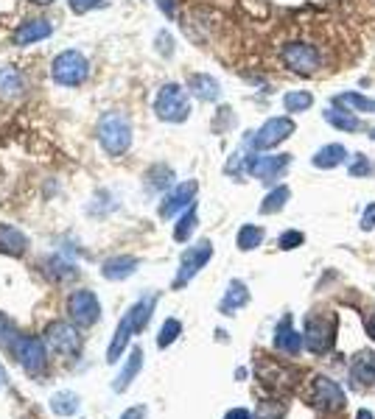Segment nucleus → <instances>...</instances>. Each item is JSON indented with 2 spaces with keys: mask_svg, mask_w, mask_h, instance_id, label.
Instances as JSON below:
<instances>
[{
  "mask_svg": "<svg viewBox=\"0 0 375 419\" xmlns=\"http://www.w3.org/2000/svg\"><path fill=\"white\" fill-rule=\"evenodd\" d=\"M79 408H82V400H79V394H73V391H56V394L51 397V411H54L56 416H73Z\"/></svg>",
  "mask_w": 375,
  "mask_h": 419,
  "instance_id": "obj_23",
  "label": "nucleus"
},
{
  "mask_svg": "<svg viewBox=\"0 0 375 419\" xmlns=\"http://www.w3.org/2000/svg\"><path fill=\"white\" fill-rule=\"evenodd\" d=\"M17 338H20L17 330H15L6 319H0V347H9V349H12V347L17 344Z\"/></svg>",
  "mask_w": 375,
  "mask_h": 419,
  "instance_id": "obj_32",
  "label": "nucleus"
},
{
  "mask_svg": "<svg viewBox=\"0 0 375 419\" xmlns=\"http://www.w3.org/2000/svg\"><path fill=\"white\" fill-rule=\"evenodd\" d=\"M303 335L300 333H294V327H291V316L286 313L283 319H280V324H277V330H275V347L277 349H283V352H289V355H297L300 349H303Z\"/></svg>",
  "mask_w": 375,
  "mask_h": 419,
  "instance_id": "obj_14",
  "label": "nucleus"
},
{
  "mask_svg": "<svg viewBox=\"0 0 375 419\" xmlns=\"http://www.w3.org/2000/svg\"><path fill=\"white\" fill-rule=\"evenodd\" d=\"M303 338H305V347L314 355H325L333 347V319L311 313L305 319V335Z\"/></svg>",
  "mask_w": 375,
  "mask_h": 419,
  "instance_id": "obj_4",
  "label": "nucleus"
},
{
  "mask_svg": "<svg viewBox=\"0 0 375 419\" xmlns=\"http://www.w3.org/2000/svg\"><path fill=\"white\" fill-rule=\"evenodd\" d=\"M6 383V372H3V366H0V386Z\"/></svg>",
  "mask_w": 375,
  "mask_h": 419,
  "instance_id": "obj_40",
  "label": "nucleus"
},
{
  "mask_svg": "<svg viewBox=\"0 0 375 419\" xmlns=\"http://www.w3.org/2000/svg\"><path fill=\"white\" fill-rule=\"evenodd\" d=\"M372 173V162L364 154H355L350 162V176H369Z\"/></svg>",
  "mask_w": 375,
  "mask_h": 419,
  "instance_id": "obj_33",
  "label": "nucleus"
},
{
  "mask_svg": "<svg viewBox=\"0 0 375 419\" xmlns=\"http://www.w3.org/2000/svg\"><path fill=\"white\" fill-rule=\"evenodd\" d=\"M188 112H191V104H188V93L179 87V84H165L160 98H157V115L165 118V120H185Z\"/></svg>",
  "mask_w": 375,
  "mask_h": 419,
  "instance_id": "obj_3",
  "label": "nucleus"
},
{
  "mask_svg": "<svg viewBox=\"0 0 375 419\" xmlns=\"http://www.w3.org/2000/svg\"><path fill=\"white\" fill-rule=\"evenodd\" d=\"M211 258H213V244H211V241H199L197 246L188 249V252L182 255V260H179V271H176L174 288H185L188 283H191V280L202 271V266H205Z\"/></svg>",
  "mask_w": 375,
  "mask_h": 419,
  "instance_id": "obj_2",
  "label": "nucleus"
},
{
  "mask_svg": "<svg viewBox=\"0 0 375 419\" xmlns=\"http://www.w3.org/2000/svg\"><path fill=\"white\" fill-rule=\"evenodd\" d=\"M84 73H87L84 59H82L79 54H73V51L62 54V56L54 62V79L62 81V84H76V81L84 79Z\"/></svg>",
  "mask_w": 375,
  "mask_h": 419,
  "instance_id": "obj_10",
  "label": "nucleus"
},
{
  "mask_svg": "<svg viewBox=\"0 0 375 419\" xmlns=\"http://www.w3.org/2000/svg\"><path fill=\"white\" fill-rule=\"evenodd\" d=\"M34 3H51V0H34Z\"/></svg>",
  "mask_w": 375,
  "mask_h": 419,
  "instance_id": "obj_42",
  "label": "nucleus"
},
{
  "mask_svg": "<svg viewBox=\"0 0 375 419\" xmlns=\"http://www.w3.org/2000/svg\"><path fill=\"white\" fill-rule=\"evenodd\" d=\"M369 137H372V140H375V129H372V132H369Z\"/></svg>",
  "mask_w": 375,
  "mask_h": 419,
  "instance_id": "obj_43",
  "label": "nucleus"
},
{
  "mask_svg": "<svg viewBox=\"0 0 375 419\" xmlns=\"http://www.w3.org/2000/svg\"><path fill=\"white\" fill-rule=\"evenodd\" d=\"M375 227V204H369L367 209H364V216H361V230L367 232V230H372Z\"/></svg>",
  "mask_w": 375,
  "mask_h": 419,
  "instance_id": "obj_36",
  "label": "nucleus"
},
{
  "mask_svg": "<svg viewBox=\"0 0 375 419\" xmlns=\"http://www.w3.org/2000/svg\"><path fill=\"white\" fill-rule=\"evenodd\" d=\"M311 400H314V405H322V408H342V405H344V391H342L333 380L319 377V380L314 383Z\"/></svg>",
  "mask_w": 375,
  "mask_h": 419,
  "instance_id": "obj_12",
  "label": "nucleus"
},
{
  "mask_svg": "<svg viewBox=\"0 0 375 419\" xmlns=\"http://www.w3.org/2000/svg\"><path fill=\"white\" fill-rule=\"evenodd\" d=\"M12 355L17 358V363L23 366V372H26V374H31V377L43 374V372H45V366H48L45 344H43L40 338H34V335H20V338H17V344L12 347Z\"/></svg>",
  "mask_w": 375,
  "mask_h": 419,
  "instance_id": "obj_1",
  "label": "nucleus"
},
{
  "mask_svg": "<svg viewBox=\"0 0 375 419\" xmlns=\"http://www.w3.org/2000/svg\"><path fill=\"white\" fill-rule=\"evenodd\" d=\"M350 374L364 386L375 383V352H358L350 366Z\"/></svg>",
  "mask_w": 375,
  "mask_h": 419,
  "instance_id": "obj_20",
  "label": "nucleus"
},
{
  "mask_svg": "<svg viewBox=\"0 0 375 419\" xmlns=\"http://www.w3.org/2000/svg\"><path fill=\"white\" fill-rule=\"evenodd\" d=\"M236 244H238V249H241V252H252L255 246H261V244H263V230H261V227H255V224H244V227L238 230Z\"/></svg>",
  "mask_w": 375,
  "mask_h": 419,
  "instance_id": "obj_26",
  "label": "nucleus"
},
{
  "mask_svg": "<svg viewBox=\"0 0 375 419\" xmlns=\"http://www.w3.org/2000/svg\"><path fill=\"white\" fill-rule=\"evenodd\" d=\"M291 198V190L286 187V184H280V187H275L263 201H261V213L263 216H272V213H280V209L286 207V201Z\"/></svg>",
  "mask_w": 375,
  "mask_h": 419,
  "instance_id": "obj_25",
  "label": "nucleus"
},
{
  "mask_svg": "<svg viewBox=\"0 0 375 419\" xmlns=\"http://www.w3.org/2000/svg\"><path fill=\"white\" fill-rule=\"evenodd\" d=\"M154 305H157V294H148V297H143V299H137L132 308H129V313L121 319L129 330H132V335L135 333H143L146 327H148V322H151V313H154Z\"/></svg>",
  "mask_w": 375,
  "mask_h": 419,
  "instance_id": "obj_11",
  "label": "nucleus"
},
{
  "mask_svg": "<svg viewBox=\"0 0 375 419\" xmlns=\"http://www.w3.org/2000/svg\"><path fill=\"white\" fill-rule=\"evenodd\" d=\"M48 31H51L48 26H26V29L17 34V42H29V40L34 42V40H40V37H48Z\"/></svg>",
  "mask_w": 375,
  "mask_h": 419,
  "instance_id": "obj_34",
  "label": "nucleus"
},
{
  "mask_svg": "<svg viewBox=\"0 0 375 419\" xmlns=\"http://www.w3.org/2000/svg\"><path fill=\"white\" fill-rule=\"evenodd\" d=\"M148 416V408L146 405H132L129 411L121 413V419H146Z\"/></svg>",
  "mask_w": 375,
  "mask_h": 419,
  "instance_id": "obj_35",
  "label": "nucleus"
},
{
  "mask_svg": "<svg viewBox=\"0 0 375 419\" xmlns=\"http://www.w3.org/2000/svg\"><path fill=\"white\" fill-rule=\"evenodd\" d=\"M283 62L294 70V73H303V76H311L319 70V51L314 45H305V42H291L283 48Z\"/></svg>",
  "mask_w": 375,
  "mask_h": 419,
  "instance_id": "obj_6",
  "label": "nucleus"
},
{
  "mask_svg": "<svg viewBox=\"0 0 375 419\" xmlns=\"http://www.w3.org/2000/svg\"><path fill=\"white\" fill-rule=\"evenodd\" d=\"M197 230V204L188 209V213L179 219V224H176V230H174V238L179 241V244H185L188 238H191V232Z\"/></svg>",
  "mask_w": 375,
  "mask_h": 419,
  "instance_id": "obj_28",
  "label": "nucleus"
},
{
  "mask_svg": "<svg viewBox=\"0 0 375 419\" xmlns=\"http://www.w3.org/2000/svg\"><path fill=\"white\" fill-rule=\"evenodd\" d=\"M68 316L79 324V327H90L101 319V305L98 297L93 291H76L68 299Z\"/></svg>",
  "mask_w": 375,
  "mask_h": 419,
  "instance_id": "obj_5",
  "label": "nucleus"
},
{
  "mask_svg": "<svg viewBox=\"0 0 375 419\" xmlns=\"http://www.w3.org/2000/svg\"><path fill=\"white\" fill-rule=\"evenodd\" d=\"M289 165H291V154H275V157L261 154V157H252V159H250L247 171H250L255 179H261V182H275V179H280V173H283Z\"/></svg>",
  "mask_w": 375,
  "mask_h": 419,
  "instance_id": "obj_9",
  "label": "nucleus"
},
{
  "mask_svg": "<svg viewBox=\"0 0 375 419\" xmlns=\"http://www.w3.org/2000/svg\"><path fill=\"white\" fill-rule=\"evenodd\" d=\"M291 134H294V120L291 118H269L261 126V132L252 137V145L261 148V151L263 148H275V145H280Z\"/></svg>",
  "mask_w": 375,
  "mask_h": 419,
  "instance_id": "obj_7",
  "label": "nucleus"
},
{
  "mask_svg": "<svg viewBox=\"0 0 375 419\" xmlns=\"http://www.w3.org/2000/svg\"><path fill=\"white\" fill-rule=\"evenodd\" d=\"M355 419H375V416H372V411H367V408H361V411L355 413Z\"/></svg>",
  "mask_w": 375,
  "mask_h": 419,
  "instance_id": "obj_38",
  "label": "nucleus"
},
{
  "mask_svg": "<svg viewBox=\"0 0 375 419\" xmlns=\"http://www.w3.org/2000/svg\"><path fill=\"white\" fill-rule=\"evenodd\" d=\"M322 118H325V123H330V126L339 129V132H358V129H361L358 115H355V112H347V109H342V106L328 109Z\"/></svg>",
  "mask_w": 375,
  "mask_h": 419,
  "instance_id": "obj_18",
  "label": "nucleus"
},
{
  "mask_svg": "<svg viewBox=\"0 0 375 419\" xmlns=\"http://www.w3.org/2000/svg\"><path fill=\"white\" fill-rule=\"evenodd\" d=\"M194 196H197V182H185V184H179L174 193H168L165 196V201L160 204V216H174L176 209H182V207H188L194 201Z\"/></svg>",
  "mask_w": 375,
  "mask_h": 419,
  "instance_id": "obj_13",
  "label": "nucleus"
},
{
  "mask_svg": "<svg viewBox=\"0 0 375 419\" xmlns=\"http://www.w3.org/2000/svg\"><path fill=\"white\" fill-rule=\"evenodd\" d=\"M333 106H342L347 112H375V101L364 98L361 93H339L333 98Z\"/></svg>",
  "mask_w": 375,
  "mask_h": 419,
  "instance_id": "obj_22",
  "label": "nucleus"
},
{
  "mask_svg": "<svg viewBox=\"0 0 375 419\" xmlns=\"http://www.w3.org/2000/svg\"><path fill=\"white\" fill-rule=\"evenodd\" d=\"M191 90H194V95L197 98H202V101H216L219 98V81L216 79H211V76H191Z\"/></svg>",
  "mask_w": 375,
  "mask_h": 419,
  "instance_id": "obj_24",
  "label": "nucleus"
},
{
  "mask_svg": "<svg viewBox=\"0 0 375 419\" xmlns=\"http://www.w3.org/2000/svg\"><path fill=\"white\" fill-rule=\"evenodd\" d=\"M45 266H48V271H51L56 280H73V277H79V269L70 266V263H65L62 258H48Z\"/></svg>",
  "mask_w": 375,
  "mask_h": 419,
  "instance_id": "obj_30",
  "label": "nucleus"
},
{
  "mask_svg": "<svg viewBox=\"0 0 375 419\" xmlns=\"http://www.w3.org/2000/svg\"><path fill=\"white\" fill-rule=\"evenodd\" d=\"M303 244H305V235L297 232V230H289V232H283V235L277 238V246L286 249V252H289V249H297V246H303Z\"/></svg>",
  "mask_w": 375,
  "mask_h": 419,
  "instance_id": "obj_31",
  "label": "nucleus"
},
{
  "mask_svg": "<svg viewBox=\"0 0 375 419\" xmlns=\"http://www.w3.org/2000/svg\"><path fill=\"white\" fill-rule=\"evenodd\" d=\"M179 333H182L179 319H165V322H162V327H160V335H157V347H160V349L171 347V344L179 338Z\"/></svg>",
  "mask_w": 375,
  "mask_h": 419,
  "instance_id": "obj_29",
  "label": "nucleus"
},
{
  "mask_svg": "<svg viewBox=\"0 0 375 419\" xmlns=\"http://www.w3.org/2000/svg\"><path fill=\"white\" fill-rule=\"evenodd\" d=\"M311 104H314V95L305 93V90H297V93H286V95H283L286 112H305Z\"/></svg>",
  "mask_w": 375,
  "mask_h": 419,
  "instance_id": "obj_27",
  "label": "nucleus"
},
{
  "mask_svg": "<svg viewBox=\"0 0 375 419\" xmlns=\"http://www.w3.org/2000/svg\"><path fill=\"white\" fill-rule=\"evenodd\" d=\"M45 338H48L51 349H54V352H59V355H76V352L82 349V338H79L76 327H70V324H65V322H54V324H48Z\"/></svg>",
  "mask_w": 375,
  "mask_h": 419,
  "instance_id": "obj_8",
  "label": "nucleus"
},
{
  "mask_svg": "<svg viewBox=\"0 0 375 419\" xmlns=\"http://www.w3.org/2000/svg\"><path fill=\"white\" fill-rule=\"evenodd\" d=\"M367 330H369V335H372V338H375V313H372V319H369V322H367Z\"/></svg>",
  "mask_w": 375,
  "mask_h": 419,
  "instance_id": "obj_39",
  "label": "nucleus"
},
{
  "mask_svg": "<svg viewBox=\"0 0 375 419\" xmlns=\"http://www.w3.org/2000/svg\"><path fill=\"white\" fill-rule=\"evenodd\" d=\"M258 419H275V416H266V411H258Z\"/></svg>",
  "mask_w": 375,
  "mask_h": 419,
  "instance_id": "obj_41",
  "label": "nucleus"
},
{
  "mask_svg": "<svg viewBox=\"0 0 375 419\" xmlns=\"http://www.w3.org/2000/svg\"><path fill=\"white\" fill-rule=\"evenodd\" d=\"M250 302V291H247V285L241 283V280H233L230 283V288H227V294H224V299H222V305H219V310L224 313V316H233L238 308H244Z\"/></svg>",
  "mask_w": 375,
  "mask_h": 419,
  "instance_id": "obj_16",
  "label": "nucleus"
},
{
  "mask_svg": "<svg viewBox=\"0 0 375 419\" xmlns=\"http://www.w3.org/2000/svg\"><path fill=\"white\" fill-rule=\"evenodd\" d=\"M224 419H252V413L247 408H233V411L224 413Z\"/></svg>",
  "mask_w": 375,
  "mask_h": 419,
  "instance_id": "obj_37",
  "label": "nucleus"
},
{
  "mask_svg": "<svg viewBox=\"0 0 375 419\" xmlns=\"http://www.w3.org/2000/svg\"><path fill=\"white\" fill-rule=\"evenodd\" d=\"M29 246L26 235L9 224H0V252H9V255H23Z\"/></svg>",
  "mask_w": 375,
  "mask_h": 419,
  "instance_id": "obj_19",
  "label": "nucleus"
},
{
  "mask_svg": "<svg viewBox=\"0 0 375 419\" xmlns=\"http://www.w3.org/2000/svg\"><path fill=\"white\" fill-rule=\"evenodd\" d=\"M143 347H135L132 352H129V358L123 361V366H121V372H118V377L112 380V388L115 391H126L129 388V383L140 374V369H143Z\"/></svg>",
  "mask_w": 375,
  "mask_h": 419,
  "instance_id": "obj_15",
  "label": "nucleus"
},
{
  "mask_svg": "<svg viewBox=\"0 0 375 419\" xmlns=\"http://www.w3.org/2000/svg\"><path fill=\"white\" fill-rule=\"evenodd\" d=\"M347 159V151H344V145H339V143H330V145H322L316 154H314V165L316 168H322V171H330V168H339L342 162Z\"/></svg>",
  "mask_w": 375,
  "mask_h": 419,
  "instance_id": "obj_17",
  "label": "nucleus"
},
{
  "mask_svg": "<svg viewBox=\"0 0 375 419\" xmlns=\"http://www.w3.org/2000/svg\"><path fill=\"white\" fill-rule=\"evenodd\" d=\"M135 269H137V260H135V258H112V260L104 263L101 274H104L107 280H126V277L135 274Z\"/></svg>",
  "mask_w": 375,
  "mask_h": 419,
  "instance_id": "obj_21",
  "label": "nucleus"
}]
</instances>
